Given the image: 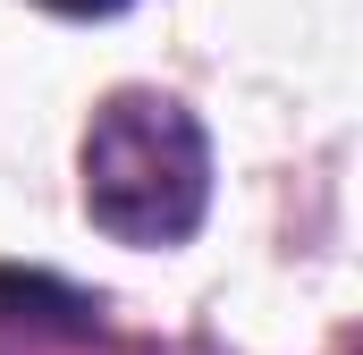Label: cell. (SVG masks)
<instances>
[{
  "mask_svg": "<svg viewBox=\"0 0 363 355\" xmlns=\"http://www.w3.org/2000/svg\"><path fill=\"white\" fill-rule=\"evenodd\" d=\"M85 220L118 246H186L211 203V144L169 93H110L85 119Z\"/></svg>",
  "mask_w": 363,
  "mask_h": 355,
  "instance_id": "obj_1",
  "label": "cell"
},
{
  "mask_svg": "<svg viewBox=\"0 0 363 355\" xmlns=\"http://www.w3.org/2000/svg\"><path fill=\"white\" fill-rule=\"evenodd\" d=\"M43 9H60V17H118L127 0H43Z\"/></svg>",
  "mask_w": 363,
  "mask_h": 355,
  "instance_id": "obj_2",
  "label": "cell"
}]
</instances>
